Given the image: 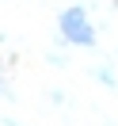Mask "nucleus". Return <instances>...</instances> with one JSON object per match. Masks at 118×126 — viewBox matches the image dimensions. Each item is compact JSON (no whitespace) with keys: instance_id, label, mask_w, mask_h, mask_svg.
<instances>
[{"instance_id":"nucleus-1","label":"nucleus","mask_w":118,"mask_h":126,"mask_svg":"<svg viewBox=\"0 0 118 126\" xmlns=\"http://www.w3.org/2000/svg\"><path fill=\"white\" fill-rule=\"evenodd\" d=\"M61 34L72 42V46H92V42H95V31H92V23H88L84 8L61 12Z\"/></svg>"}]
</instances>
